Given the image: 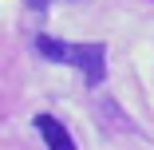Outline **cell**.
<instances>
[{
    "label": "cell",
    "instance_id": "cell-1",
    "mask_svg": "<svg viewBox=\"0 0 154 150\" xmlns=\"http://www.w3.org/2000/svg\"><path fill=\"white\" fill-rule=\"evenodd\" d=\"M36 51L51 63H71L83 71L87 87H99L107 75V47L103 44H63L55 36H36Z\"/></svg>",
    "mask_w": 154,
    "mask_h": 150
},
{
    "label": "cell",
    "instance_id": "cell-2",
    "mask_svg": "<svg viewBox=\"0 0 154 150\" xmlns=\"http://www.w3.org/2000/svg\"><path fill=\"white\" fill-rule=\"evenodd\" d=\"M36 130H40V138H44L51 150H75L71 130L59 123V118H51V115H36Z\"/></svg>",
    "mask_w": 154,
    "mask_h": 150
},
{
    "label": "cell",
    "instance_id": "cell-3",
    "mask_svg": "<svg viewBox=\"0 0 154 150\" xmlns=\"http://www.w3.org/2000/svg\"><path fill=\"white\" fill-rule=\"evenodd\" d=\"M48 4H51V0H28V8H36V12H44Z\"/></svg>",
    "mask_w": 154,
    "mask_h": 150
}]
</instances>
